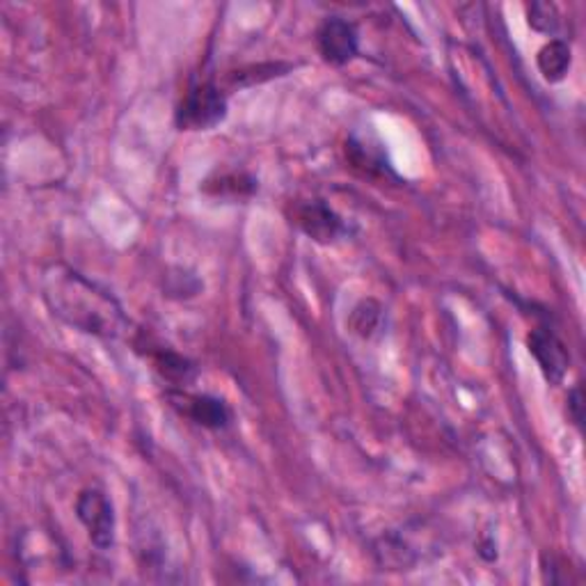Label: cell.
I'll return each mask as SVG.
<instances>
[{
	"label": "cell",
	"mask_w": 586,
	"mask_h": 586,
	"mask_svg": "<svg viewBox=\"0 0 586 586\" xmlns=\"http://www.w3.org/2000/svg\"><path fill=\"white\" fill-rule=\"evenodd\" d=\"M44 300L53 317L95 338L115 340L129 328V319L113 294L63 264L44 273Z\"/></svg>",
	"instance_id": "obj_1"
},
{
	"label": "cell",
	"mask_w": 586,
	"mask_h": 586,
	"mask_svg": "<svg viewBox=\"0 0 586 586\" xmlns=\"http://www.w3.org/2000/svg\"><path fill=\"white\" fill-rule=\"evenodd\" d=\"M230 103L225 92L215 82L192 86L175 113V122L181 131H211L228 120Z\"/></svg>",
	"instance_id": "obj_2"
},
{
	"label": "cell",
	"mask_w": 586,
	"mask_h": 586,
	"mask_svg": "<svg viewBox=\"0 0 586 586\" xmlns=\"http://www.w3.org/2000/svg\"><path fill=\"white\" fill-rule=\"evenodd\" d=\"M76 516L88 529L95 548L110 550L115 545V511L113 501L106 497V493L97 488L82 490L76 499Z\"/></svg>",
	"instance_id": "obj_3"
},
{
	"label": "cell",
	"mask_w": 586,
	"mask_h": 586,
	"mask_svg": "<svg viewBox=\"0 0 586 586\" xmlns=\"http://www.w3.org/2000/svg\"><path fill=\"white\" fill-rule=\"evenodd\" d=\"M317 46L321 58L332 67H344L357 58L360 33L357 25L344 16H330L321 23L317 33Z\"/></svg>",
	"instance_id": "obj_4"
},
{
	"label": "cell",
	"mask_w": 586,
	"mask_h": 586,
	"mask_svg": "<svg viewBox=\"0 0 586 586\" xmlns=\"http://www.w3.org/2000/svg\"><path fill=\"white\" fill-rule=\"evenodd\" d=\"M294 222L305 236H310L312 241L323 245L340 241L342 236L349 234V225L344 222V218L321 200L298 204L294 211Z\"/></svg>",
	"instance_id": "obj_5"
},
{
	"label": "cell",
	"mask_w": 586,
	"mask_h": 586,
	"mask_svg": "<svg viewBox=\"0 0 586 586\" xmlns=\"http://www.w3.org/2000/svg\"><path fill=\"white\" fill-rule=\"evenodd\" d=\"M529 353L534 355L543 378L550 385H560L571 369V353L566 344L548 328H537L527 338Z\"/></svg>",
	"instance_id": "obj_6"
},
{
	"label": "cell",
	"mask_w": 586,
	"mask_h": 586,
	"mask_svg": "<svg viewBox=\"0 0 586 586\" xmlns=\"http://www.w3.org/2000/svg\"><path fill=\"white\" fill-rule=\"evenodd\" d=\"M186 401L181 408L195 424H200L211 431H222L232 424L230 406L211 395H179Z\"/></svg>",
	"instance_id": "obj_7"
},
{
	"label": "cell",
	"mask_w": 586,
	"mask_h": 586,
	"mask_svg": "<svg viewBox=\"0 0 586 586\" xmlns=\"http://www.w3.org/2000/svg\"><path fill=\"white\" fill-rule=\"evenodd\" d=\"M539 71L543 74V78L548 82H562L573 65V51L571 44L564 40H552L548 42L541 51H539V58H537Z\"/></svg>",
	"instance_id": "obj_8"
},
{
	"label": "cell",
	"mask_w": 586,
	"mask_h": 586,
	"mask_svg": "<svg viewBox=\"0 0 586 586\" xmlns=\"http://www.w3.org/2000/svg\"><path fill=\"white\" fill-rule=\"evenodd\" d=\"M154 367L156 372L170 383H177V385H186L195 378V367L192 362H188L184 355L175 353V351H165V349H158L154 355Z\"/></svg>",
	"instance_id": "obj_9"
},
{
	"label": "cell",
	"mask_w": 586,
	"mask_h": 586,
	"mask_svg": "<svg viewBox=\"0 0 586 586\" xmlns=\"http://www.w3.org/2000/svg\"><path fill=\"white\" fill-rule=\"evenodd\" d=\"M527 21L537 33H543V35H556L560 33V25H562L560 10H556V5H552V3H532L529 5L527 8Z\"/></svg>",
	"instance_id": "obj_10"
},
{
	"label": "cell",
	"mask_w": 586,
	"mask_h": 586,
	"mask_svg": "<svg viewBox=\"0 0 586 586\" xmlns=\"http://www.w3.org/2000/svg\"><path fill=\"white\" fill-rule=\"evenodd\" d=\"M378 321H380V305L374 300L360 302L351 317L353 332L360 334V338H372L374 330L378 328Z\"/></svg>",
	"instance_id": "obj_11"
},
{
	"label": "cell",
	"mask_w": 586,
	"mask_h": 586,
	"mask_svg": "<svg viewBox=\"0 0 586 586\" xmlns=\"http://www.w3.org/2000/svg\"><path fill=\"white\" fill-rule=\"evenodd\" d=\"M568 417L573 420V424L582 431V424H584V395H582L579 385H575L568 392Z\"/></svg>",
	"instance_id": "obj_12"
}]
</instances>
